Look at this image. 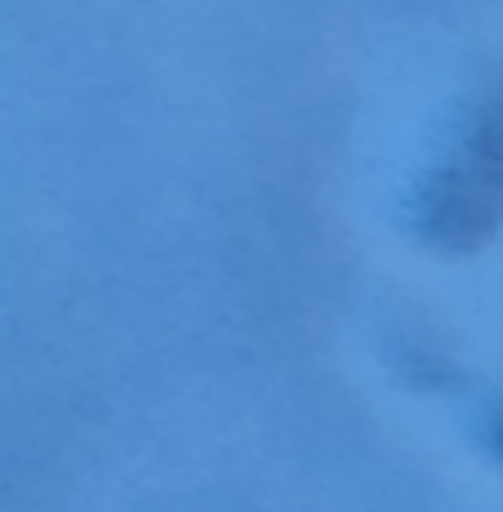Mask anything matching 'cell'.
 <instances>
[{
  "label": "cell",
  "instance_id": "1",
  "mask_svg": "<svg viewBox=\"0 0 503 512\" xmlns=\"http://www.w3.org/2000/svg\"><path fill=\"white\" fill-rule=\"evenodd\" d=\"M503 223V76L477 107L463 152L423 196V236L441 250H477Z\"/></svg>",
  "mask_w": 503,
  "mask_h": 512
},
{
  "label": "cell",
  "instance_id": "2",
  "mask_svg": "<svg viewBox=\"0 0 503 512\" xmlns=\"http://www.w3.org/2000/svg\"><path fill=\"white\" fill-rule=\"evenodd\" d=\"M499 450H503V423H499Z\"/></svg>",
  "mask_w": 503,
  "mask_h": 512
}]
</instances>
